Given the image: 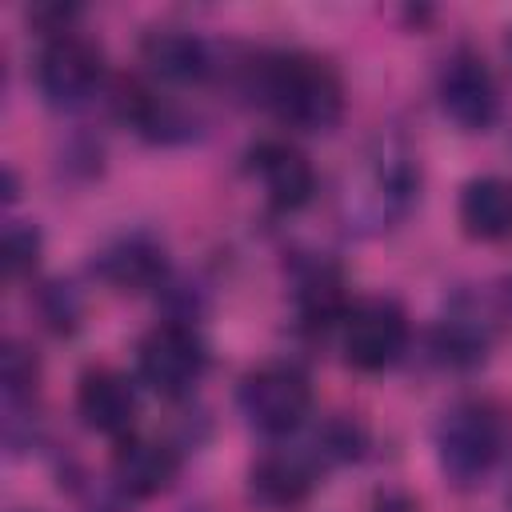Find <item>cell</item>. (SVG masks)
Here are the masks:
<instances>
[{"instance_id":"7c38bea8","label":"cell","mask_w":512,"mask_h":512,"mask_svg":"<svg viewBox=\"0 0 512 512\" xmlns=\"http://www.w3.org/2000/svg\"><path fill=\"white\" fill-rule=\"evenodd\" d=\"M252 172L256 180L264 184L268 200L276 208H300L312 200V188H316V176H312V164L300 148L284 144V140H264L252 148Z\"/></svg>"},{"instance_id":"ba28073f","label":"cell","mask_w":512,"mask_h":512,"mask_svg":"<svg viewBox=\"0 0 512 512\" xmlns=\"http://www.w3.org/2000/svg\"><path fill=\"white\" fill-rule=\"evenodd\" d=\"M436 100H440V112L464 128V132H484L492 128L496 112H500V92H496V80L488 72V64L476 56V52H452L444 64H440V76H436Z\"/></svg>"},{"instance_id":"277c9868","label":"cell","mask_w":512,"mask_h":512,"mask_svg":"<svg viewBox=\"0 0 512 512\" xmlns=\"http://www.w3.org/2000/svg\"><path fill=\"white\" fill-rule=\"evenodd\" d=\"M312 388L296 364H260L240 384V412L264 436H288L308 420Z\"/></svg>"},{"instance_id":"5bb4252c","label":"cell","mask_w":512,"mask_h":512,"mask_svg":"<svg viewBox=\"0 0 512 512\" xmlns=\"http://www.w3.org/2000/svg\"><path fill=\"white\" fill-rule=\"evenodd\" d=\"M316 484V452L308 448H276L252 464V496L264 508H292Z\"/></svg>"},{"instance_id":"8992f818","label":"cell","mask_w":512,"mask_h":512,"mask_svg":"<svg viewBox=\"0 0 512 512\" xmlns=\"http://www.w3.org/2000/svg\"><path fill=\"white\" fill-rule=\"evenodd\" d=\"M408 348V316L392 300H360L340 320V352L360 372H384Z\"/></svg>"},{"instance_id":"9a60e30c","label":"cell","mask_w":512,"mask_h":512,"mask_svg":"<svg viewBox=\"0 0 512 512\" xmlns=\"http://www.w3.org/2000/svg\"><path fill=\"white\" fill-rule=\"evenodd\" d=\"M460 228L472 240L496 244L512 236V180L508 176H476L460 192Z\"/></svg>"},{"instance_id":"5b68a950","label":"cell","mask_w":512,"mask_h":512,"mask_svg":"<svg viewBox=\"0 0 512 512\" xmlns=\"http://www.w3.org/2000/svg\"><path fill=\"white\" fill-rule=\"evenodd\" d=\"M104 84V56L76 32H56L36 56V88L52 108L88 104Z\"/></svg>"},{"instance_id":"3957f363","label":"cell","mask_w":512,"mask_h":512,"mask_svg":"<svg viewBox=\"0 0 512 512\" xmlns=\"http://www.w3.org/2000/svg\"><path fill=\"white\" fill-rule=\"evenodd\" d=\"M504 452V424L492 404L460 400L436 424V464L452 488H476Z\"/></svg>"},{"instance_id":"30bf717a","label":"cell","mask_w":512,"mask_h":512,"mask_svg":"<svg viewBox=\"0 0 512 512\" xmlns=\"http://www.w3.org/2000/svg\"><path fill=\"white\" fill-rule=\"evenodd\" d=\"M76 412L80 420L100 436H124L136 420V392L132 384L112 368H92L80 376L76 388Z\"/></svg>"},{"instance_id":"6da1fadb","label":"cell","mask_w":512,"mask_h":512,"mask_svg":"<svg viewBox=\"0 0 512 512\" xmlns=\"http://www.w3.org/2000/svg\"><path fill=\"white\" fill-rule=\"evenodd\" d=\"M420 196V160L416 152L408 148V140L400 136H376L356 168L348 172L344 180V192H340V212L348 224L356 228H368V232H380V228H392L408 216V208L416 204Z\"/></svg>"},{"instance_id":"52a82bcc","label":"cell","mask_w":512,"mask_h":512,"mask_svg":"<svg viewBox=\"0 0 512 512\" xmlns=\"http://www.w3.org/2000/svg\"><path fill=\"white\" fill-rule=\"evenodd\" d=\"M204 364H208V352L188 324H156L136 348L140 380L160 396L192 392L204 376Z\"/></svg>"},{"instance_id":"ffe728a7","label":"cell","mask_w":512,"mask_h":512,"mask_svg":"<svg viewBox=\"0 0 512 512\" xmlns=\"http://www.w3.org/2000/svg\"><path fill=\"white\" fill-rule=\"evenodd\" d=\"M508 496H512V488H508Z\"/></svg>"},{"instance_id":"8fae6325","label":"cell","mask_w":512,"mask_h":512,"mask_svg":"<svg viewBox=\"0 0 512 512\" xmlns=\"http://www.w3.org/2000/svg\"><path fill=\"white\" fill-rule=\"evenodd\" d=\"M180 472V456L164 444V440H148V436H128L116 456H112V476L120 484V492L148 500L172 488Z\"/></svg>"},{"instance_id":"4fadbf2b","label":"cell","mask_w":512,"mask_h":512,"mask_svg":"<svg viewBox=\"0 0 512 512\" xmlns=\"http://www.w3.org/2000/svg\"><path fill=\"white\" fill-rule=\"evenodd\" d=\"M492 348V320L472 304V300H456L432 328V356L444 368H476Z\"/></svg>"},{"instance_id":"2e32d148","label":"cell","mask_w":512,"mask_h":512,"mask_svg":"<svg viewBox=\"0 0 512 512\" xmlns=\"http://www.w3.org/2000/svg\"><path fill=\"white\" fill-rule=\"evenodd\" d=\"M100 272H104L108 284L136 292V288H148V284L164 272V256H160V248H156L152 240H144V236H124V240H116V244L100 256Z\"/></svg>"},{"instance_id":"d6986e66","label":"cell","mask_w":512,"mask_h":512,"mask_svg":"<svg viewBox=\"0 0 512 512\" xmlns=\"http://www.w3.org/2000/svg\"><path fill=\"white\" fill-rule=\"evenodd\" d=\"M504 52H508V64H512V32H508V44H504Z\"/></svg>"},{"instance_id":"7a4b0ae2","label":"cell","mask_w":512,"mask_h":512,"mask_svg":"<svg viewBox=\"0 0 512 512\" xmlns=\"http://www.w3.org/2000/svg\"><path fill=\"white\" fill-rule=\"evenodd\" d=\"M252 80H256V100L296 132H328L344 112L340 76L308 52L264 56Z\"/></svg>"},{"instance_id":"e0dca14e","label":"cell","mask_w":512,"mask_h":512,"mask_svg":"<svg viewBox=\"0 0 512 512\" xmlns=\"http://www.w3.org/2000/svg\"><path fill=\"white\" fill-rule=\"evenodd\" d=\"M0 384H4V404L8 408H16L20 400H28L32 388H36V360H32V352H24L20 344H4Z\"/></svg>"},{"instance_id":"9c48e42d","label":"cell","mask_w":512,"mask_h":512,"mask_svg":"<svg viewBox=\"0 0 512 512\" xmlns=\"http://www.w3.org/2000/svg\"><path fill=\"white\" fill-rule=\"evenodd\" d=\"M140 60L148 76L164 84H200L212 72L208 44L188 28H152L140 40Z\"/></svg>"},{"instance_id":"ac0fdd59","label":"cell","mask_w":512,"mask_h":512,"mask_svg":"<svg viewBox=\"0 0 512 512\" xmlns=\"http://www.w3.org/2000/svg\"><path fill=\"white\" fill-rule=\"evenodd\" d=\"M36 252H40V236H36V228L12 220V224L4 228V272H8V276L28 272V268L36 264Z\"/></svg>"}]
</instances>
